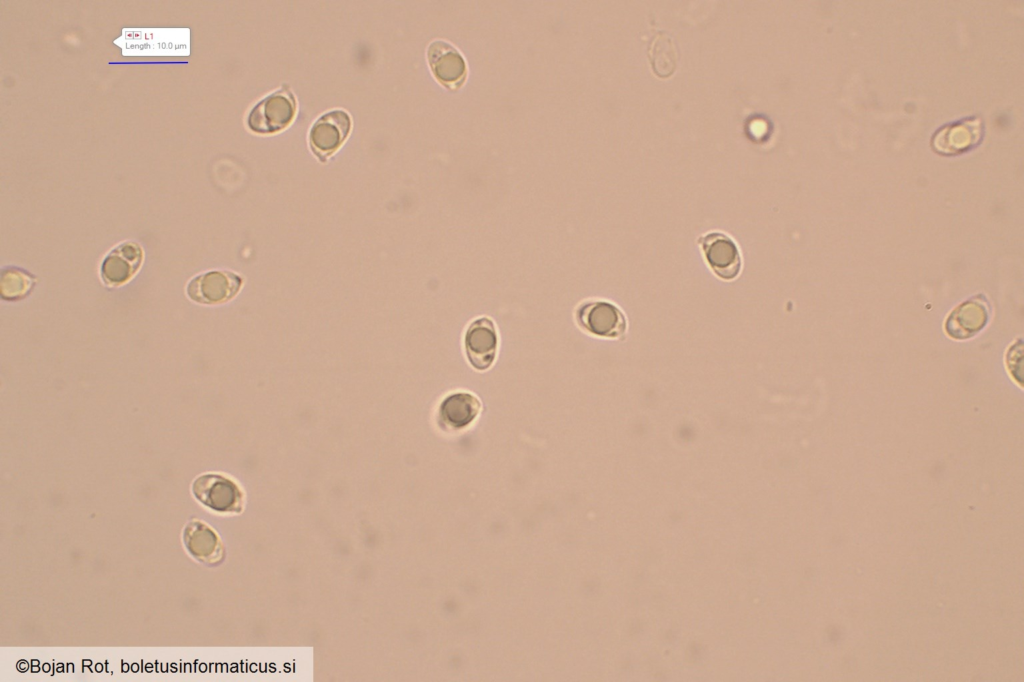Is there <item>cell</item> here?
Segmentation results:
<instances>
[{
    "mask_svg": "<svg viewBox=\"0 0 1024 682\" xmlns=\"http://www.w3.org/2000/svg\"><path fill=\"white\" fill-rule=\"evenodd\" d=\"M183 542L190 555L199 562L216 566L225 558V548L217 532L200 520L189 521L183 530Z\"/></svg>",
    "mask_w": 1024,
    "mask_h": 682,
    "instance_id": "11",
    "label": "cell"
},
{
    "mask_svg": "<svg viewBox=\"0 0 1024 682\" xmlns=\"http://www.w3.org/2000/svg\"><path fill=\"white\" fill-rule=\"evenodd\" d=\"M35 284L36 277L22 268L7 266L1 271L0 294L3 300H21L32 292Z\"/></svg>",
    "mask_w": 1024,
    "mask_h": 682,
    "instance_id": "14",
    "label": "cell"
},
{
    "mask_svg": "<svg viewBox=\"0 0 1024 682\" xmlns=\"http://www.w3.org/2000/svg\"><path fill=\"white\" fill-rule=\"evenodd\" d=\"M982 136L979 118H966L942 127L932 139L933 149L942 155H956L976 146Z\"/></svg>",
    "mask_w": 1024,
    "mask_h": 682,
    "instance_id": "12",
    "label": "cell"
},
{
    "mask_svg": "<svg viewBox=\"0 0 1024 682\" xmlns=\"http://www.w3.org/2000/svg\"><path fill=\"white\" fill-rule=\"evenodd\" d=\"M482 410L480 399L468 391H454L440 402L436 421L446 432H460L469 428L478 419Z\"/></svg>",
    "mask_w": 1024,
    "mask_h": 682,
    "instance_id": "9",
    "label": "cell"
},
{
    "mask_svg": "<svg viewBox=\"0 0 1024 682\" xmlns=\"http://www.w3.org/2000/svg\"><path fill=\"white\" fill-rule=\"evenodd\" d=\"M191 490L199 503L215 513L234 515L244 509L243 490L235 480L224 474H202L195 478Z\"/></svg>",
    "mask_w": 1024,
    "mask_h": 682,
    "instance_id": "1",
    "label": "cell"
},
{
    "mask_svg": "<svg viewBox=\"0 0 1024 682\" xmlns=\"http://www.w3.org/2000/svg\"><path fill=\"white\" fill-rule=\"evenodd\" d=\"M991 306L987 298L978 294L956 306L945 321L946 334L955 340H966L982 331L989 322Z\"/></svg>",
    "mask_w": 1024,
    "mask_h": 682,
    "instance_id": "8",
    "label": "cell"
},
{
    "mask_svg": "<svg viewBox=\"0 0 1024 682\" xmlns=\"http://www.w3.org/2000/svg\"><path fill=\"white\" fill-rule=\"evenodd\" d=\"M578 326L586 333L605 339H621L627 332V319L622 310L605 300H587L575 310Z\"/></svg>",
    "mask_w": 1024,
    "mask_h": 682,
    "instance_id": "3",
    "label": "cell"
},
{
    "mask_svg": "<svg viewBox=\"0 0 1024 682\" xmlns=\"http://www.w3.org/2000/svg\"><path fill=\"white\" fill-rule=\"evenodd\" d=\"M241 285V277L233 272L208 271L191 279L186 293L196 303L217 305L233 299Z\"/></svg>",
    "mask_w": 1024,
    "mask_h": 682,
    "instance_id": "7",
    "label": "cell"
},
{
    "mask_svg": "<svg viewBox=\"0 0 1024 682\" xmlns=\"http://www.w3.org/2000/svg\"><path fill=\"white\" fill-rule=\"evenodd\" d=\"M296 109L295 96L283 85L252 108L247 118L248 127L258 134L279 132L293 121Z\"/></svg>",
    "mask_w": 1024,
    "mask_h": 682,
    "instance_id": "2",
    "label": "cell"
},
{
    "mask_svg": "<svg viewBox=\"0 0 1024 682\" xmlns=\"http://www.w3.org/2000/svg\"><path fill=\"white\" fill-rule=\"evenodd\" d=\"M710 270L721 280L733 281L742 271V256L735 241L726 233L711 231L697 240Z\"/></svg>",
    "mask_w": 1024,
    "mask_h": 682,
    "instance_id": "4",
    "label": "cell"
},
{
    "mask_svg": "<svg viewBox=\"0 0 1024 682\" xmlns=\"http://www.w3.org/2000/svg\"><path fill=\"white\" fill-rule=\"evenodd\" d=\"M428 63L435 78L446 86L459 84L466 73L461 54L444 41L432 42L427 50Z\"/></svg>",
    "mask_w": 1024,
    "mask_h": 682,
    "instance_id": "13",
    "label": "cell"
},
{
    "mask_svg": "<svg viewBox=\"0 0 1024 682\" xmlns=\"http://www.w3.org/2000/svg\"><path fill=\"white\" fill-rule=\"evenodd\" d=\"M465 355L469 364L477 371H486L494 364L499 335L495 323L489 317L474 319L464 334Z\"/></svg>",
    "mask_w": 1024,
    "mask_h": 682,
    "instance_id": "5",
    "label": "cell"
},
{
    "mask_svg": "<svg viewBox=\"0 0 1024 682\" xmlns=\"http://www.w3.org/2000/svg\"><path fill=\"white\" fill-rule=\"evenodd\" d=\"M144 259L142 247L134 241H125L113 248L100 268L103 282L120 286L130 281L139 271Z\"/></svg>",
    "mask_w": 1024,
    "mask_h": 682,
    "instance_id": "10",
    "label": "cell"
},
{
    "mask_svg": "<svg viewBox=\"0 0 1024 682\" xmlns=\"http://www.w3.org/2000/svg\"><path fill=\"white\" fill-rule=\"evenodd\" d=\"M350 115L341 109H335L320 116L309 132V145L312 152L321 160L326 161L344 143L351 130Z\"/></svg>",
    "mask_w": 1024,
    "mask_h": 682,
    "instance_id": "6",
    "label": "cell"
},
{
    "mask_svg": "<svg viewBox=\"0 0 1024 682\" xmlns=\"http://www.w3.org/2000/svg\"><path fill=\"white\" fill-rule=\"evenodd\" d=\"M649 58L657 76L669 77L677 62V48L672 39L664 33H658L649 46Z\"/></svg>",
    "mask_w": 1024,
    "mask_h": 682,
    "instance_id": "15",
    "label": "cell"
}]
</instances>
